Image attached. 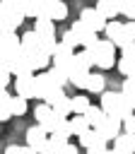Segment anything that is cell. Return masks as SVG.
Masks as SVG:
<instances>
[{"label":"cell","mask_w":135,"mask_h":154,"mask_svg":"<svg viewBox=\"0 0 135 154\" xmlns=\"http://www.w3.org/2000/svg\"><path fill=\"white\" fill-rule=\"evenodd\" d=\"M99 108L108 116V118H116V120H128L135 111L130 108V103L123 99L121 91H104L101 94V101H99Z\"/></svg>","instance_id":"1"},{"label":"cell","mask_w":135,"mask_h":154,"mask_svg":"<svg viewBox=\"0 0 135 154\" xmlns=\"http://www.w3.org/2000/svg\"><path fill=\"white\" fill-rule=\"evenodd\" d=\"M87 53L92 55V63L96 67H101V70H108V67L116 65V46L111 41H106V38H99Z\"/></svg>","instance_id":"2"},{"label":"cell","mask_w":135,"mask_h":154,"mask_svg":"<svg viewBox=\"0 0 135 154\" xmlns=\"http://www.w3.org/2000/svg\"><path fill=\"white\" fill-rule=\"evenodd\" d=\"M22 22H24L22 5L14 2V0H2V2H0V24H5L10 31H14Z\"/></svg>","instance_id":"3"},{"label":"cell","mask_w":135,"mask_h":154,"mask_svg":"<svg viewBox=\"0 0 135 154\" xmlns=\"http://www.w3.org/2000/svg\"><path fill=\"white\" fill-rule=\"evenodd\" d=\"M68 17V5L60 0H41V12L36 19H48V22H60Z\"/></svg>","instance_id":"4"},{"label":"cell","mask_w":135,"mask_h":154,"mask_svg":"<svg viewBox=\"0 0 135 154\" xmlns=\"http://www.w3.org/2000/svg\"><path fill=\"white\" fill-rule=\"evenodd\" d=\"M7 70H10V75H14V77H24V75H34V70H31V63H29V55L19 48L12 58H10V65H7Z\"/></svg>","instance_id":"5"},{"label":"cell","mask_w":135,"mask_h":154,"mask_svg":"<svg viewBox=\"0 0 135 154\" xmlns=\"http://www.w3.org/2000/svg\"><path fill=\"white\" fill-rule=\"evenodd\" d=\"M80 22H82L89 31H94V34L104 31V29H106V24H108V22H106V19H104L94 7H84V10L80 12Z\"/></svg>","instance_id":"6"},{"label":"cell","mask_w":135,"mask_h":154,"mask_svg":"<svg viewBox=\"0 0 135 154\" xmlns=\"http://www.w3.org/2000/svg\"><path fill=\"white\" fill-rule=\"evenodd\" d=\"M70 31L75 34V38H77V43L82 46V51H89L96 41H99V34H94V31H89L80 19L77 22H72V26H70Z\"/></svg>","instance_id":"7"},{"label":"cell","mask_w":135,"mask_h":154,"mask_svg":"<svg viewBox=\"0 0 135 154\" xmlns=\"http://www.w3.org/2000/svg\"><path fill=\"white\" fill-rule=\"evenodd\" d=\"M46 142H48V132H46L39 123H36V125H31V128L27 130V147H29V149H34L36 154L43 149V144H46Z\"/></svg>","instance_id":"8"},{"label":"cell","mask_w":135,"mask_h":154,"mask_svg":"<svg viewBox=\"0 0 135 154\" xmlns=\"http://www.w3.org/2000/svg\"><path fill=\"white\" fill-rule=\"evenodd\" d=\"M96 132H99V137H101L104 142H111V140H116V137L123 132V123L116 120V118H108V116H106V120L96 128Z\"/></svg>","instance_id":"9"},{"label":"cell","mask_w":135,"mask_h":154,"mask_svg":"<svg viewBox=\"0 0 135 154\" xmlns=\"http://www.w3.org/2000/svg\"><path fill=\"white\" fill-rule=\"evenodd\" d=\"M17 51H19V36H17L14 31L0 36V53H2V58L7 60V65H10V58H12Z\"/></svg>","instance_id":"10"},{"label":"cell","mask_w":135,"mask_h":154,"mask_svg":"<svg viewBox=\"0 0 135 154\" xmlns=\"http://www.w3.org/2000/svg\"><path fill=\"white\" fill-rule=\"evenodd\" d=\"M14 91L19 99H34V75H24V77H14Z\"/></svg>","instance_id":"11"},{"label":"cell","mask_w":135,"mask_h":154,"mask_svg":"<svg viewBox=\"0 0 135 154\" xmlns=\"http://www.w3.org/2000/svg\"><path fill=\"white\" fill-rule=\"evenodd\" d=\"M53 89V82L48 77V72H39L34 75V99H46V94Z\"/></svg>","instance_id":"12"},{"label":"cell","mask_w":135,"mask_h":154,"mask_svg":"<svg viewBox=\"0 0 135 154\" xmlns=\"http://www.w3.org/2000/svg\"><path fill=\"white\" fill-rule=\"evenodd\" d=\"M113 154H135V135L121 132L113 140Z\"/></svg>","instance_id":"13"},{"label":"cell","mask_w":135,"mask_h":154,"mask_svg":"<svg viewBox=\"0 0 135 154\" xmlns=\"http://www.w3.org/2000/svg\"><path fill=\"white\" fill-rule=\"evenodd\" d=\"M106 22H111V19H116L118 14H121V7H118V2H113V0H99L96 2V7H94Z\"/></svg>","instance_id":"14"},{"label":"cell","mask_w":135,"mask_h":154,"mask_svg":"<svg viewBox=\"0 0 135 154\" xmlns=\"http://www.w3.org/2000/svg\"><path fill=\"white\" fill-rule=\"evenodd\" d=\"M92 55L87 53V51H80V53H75V58H72V65H70V70H82V72H92ZM70 75V72H68Z\"/></svg>","instance_id":"15"},{"label":"cell","mask_w":135,"mask_h":154,"mask_svg":"<svg viewBox=\"0 0 135 154\" xmlns=\"http://www.w3.org/2000/svg\"><path fill=\"white\" fill-rule=\"evenodd\" d=\"M84 120L89 123V128H92V130H96V128L106 120V113H104L99 106H89V108H87V113H84Z\"/></svg>","instance_id":"16"},{"label":"cell","mask_w":135,"mask_h":154,"mask_svg":"<svg viewBox=\"0 0 135 154\" xmlns=\"http://www.w3.org/2000/svg\"><path fill=\"white\" fill-rule=\"evenodd\" d=\"M77 140H80V144H82L84 149H92V147H104V144H106V142L99 137V132H96V130H92V128H89L84 135H80Z\"/></svg>","instance_id":"17"},{"label":"cell","mask_w":135,"mask_h":154,"mask_svg":"<svg viewBox=\"0 0 135 154\" xmlns=\"http://www.w3.org/2000/svg\"><path fill=\"white\" fill-rule=\"evenodd\" d=\"M34 24H36L34 31H36L41 38H55V26H53V22H48V19H36Z\"/></svg>","instance_id":"18"},{"label":"cell","mask_w":135,"mask_h":154,"mask_svg":"<svg viewBox=\"0 0 135 154\" xmlns=\"http://www.w3.org/2000/svg\"><path fill=\"white\" fill-rule=\"evenodd\" d=\"M104 34H106V41H111L113 46L118 43V38H121V34H123V22H108L106 24V29H104Z\"/></svg>","instance_id":"19"},{"label":"cell","mask_w":135,"mask_h":154,"mask_svg":"<svg viewBox=\"0 0 135 154\" xmlns=\"http://www.w3.org/2000/svg\"><path fill=\"white\" fill-rule=\"evenodd\" d=\"M116 65H118V72H121V75H125V77H133V75H135V58L121 53V58L116 60Z\"/></svg>","instance_id":"20"},{"label":"cell","mask_w":135,"mask_h":154,"mask_svg":"<svg viewBox=\"0 0 135 154\" xmlns=\"http://www.w3.org/2000/svg\"><path fill=\"white\" fill-rule=\"evenodd\" d=\"M29 55V63H31V70L36 72V70H43V67H48L51 65V55H46V53H27Z\"/></svg>","instance_id":"21"},{"label":"cell","mask_w":135,"mask_h":154,"mask_svg":"<svg viewBox=\"0 0 135 154\" xmlns=\"http://www.w3.org/2000/svg\"><path fill=\"white\" fill-rule=\"evenodd\" d=\"M104 87H106V77L104 75H94L89 72V79H87V91H96V94H104Z\"/></svg>","instance_id":"22"},{"label":"cell","mask_w":135,"mask_h":154,"mask_svg":"<svg viewBox=\"0 0 135 154\" xmlns=\"http://www.w3.org/2000/svg\"><path fill=\"white\" fill-rule=\"evenodd\" d=\"M70 106H72V116H84V113H87V108L92 106V101H89L84 94H80V96L70 99Z\"/></svg>","instance_id":"23"},{"label":"cell","mask_w":135,"mask_h":154,"mask_svg":"<svg viewBox=\"0 0 135 154\" xmlns=\"http://www.w3.org/2000/svg\"><path fill=\"white\" fill-rule=\"evenodd\" d=\"M68 123H70V135H84L87 130H89V123L84 120V116H75V118H68Z\"/></svg>","instance_id":"24"},{"label":"cell","mask_w":135,"mask_h":154,"mask_svg":"<svg viewBox=\"0 0 135 154\" xmlns=\"http://www.w3.org/2000/svg\"><path fill=\"white\" fill-rule=\"evenodd\" d=\"M121 94H123V99L130 103V108L135 111V77L123 79V89H121Z\"/></svg>","instance_id":"25"},{"label":"cell","mask_w":135,"mask_h":154,"mask_svg":"<svg viewBox=\"0 0 135 154\" xmlns=\"http://www.w3.org/2000/svg\"><path fill=\"white\" fill-rule=\"evenodd\" d=\"M87 79H89V72H82V70H70L68 75V82L75 84L77 89H87Z\"/></svg>","instance_id":"26"},{"label":"cell","mask_w":135,"mask_h":154,"mask_svg":"<svg viewBox=\"0 0 135 154\" xmlns=\"http://www.w3.org/2000/svg\"><path fill=\"white\" fill-rule=\"evenodd\" d=\"M22 5V14H24V19L27 17H39V12H41V2H36V0H22L19 2Z\"/></svg>","instance_id":"27"},{"label":"cell","mask_w":135,"mask_h":154,"mask_svg":"<svg viewBox=\"0 0 135 154\" xmlns=\"http://www.w3.org/2000/svg\"><path fill=\"white\" fill-rule=\"evenodd\" d=\"M46 72H48L53 87H60V89H63V87L68 84V72H63V70H58V67H48Z\"/></svg>","instance_id":"28"},{"label":"cell","mask_w":135,"mask_h":154,"mask_svg":"<svg viewBox=\"0 0 135 154\" xmlns=\"http://www.w3.org/2000/svg\"><path fill=\"white\" fill-rule=\"evenodd\" d=\"M53 113L55 116H60V118H68L70 113H72V106H70V96H63L55 106H53Z\"/></svg>","instance_id":"29"},{"label":"cell","mask_w":135,"mask_h":154,"mask_svg":"<svg viewBox=\"0 0 135 154\" xmlns=\"http://www.w3.org/2000/svg\"><path fill=\"white\" fill-rule=\"evenodd\" d=\"M27 101L24 99H19V96H12V101H10V111H12V116H24L27 113Z\"/></svg>","instance_id":"30"},{"label":"cell","mask_w":135,"mask_h":154,"mask_svg":"<svg viewBox=\"0 0 135 154\" xmlns=\"http://www.w3.org/2000/svg\"><path fill=\"white\" fill-rule=\"evenodd\" d=\"M51 113H53V108H51L48 103H43V101H41V103H36V108H34V118L39 120V125H41Z\"/></svg>","instance_id":"31"},{"label":"cell","mask_w":135,"mask_h":154,"mask_svg":"<svg viewBox=\"0 0 135 154\" xmlns=\"http://www.w3.org/2000/svg\"><path fill=\"white\" fill-rule=\"evenodd\" d=\"M121 14H125L130 22H135V0H118Z\"/></svg>","instance_id":"32"},{"label":"cell","mask_w":135,"mask_h":154,"mask_svg":"<svg viewBox=\"0 0 135 154\" xmlns=\"http://www.w3.org/2000/svg\"><path fill=\"white\" fill-rule=\"evenodd\" d=\"M63 96H65V91H63L60 87H53V89H51V91L46 94V99H43V103H48V106L53 108V106H55V103H58V101H60Z\"/></svg>","instance_id":"33"},{"label":"cell","mask_w":135,"mask_h":154,"mask_svg":"<svg viewBox=\"0 0 135 154\" xmlns=\"http://www.w3.org/2000/svg\"><path fill=\"white\" fill-rule=\"evenodd\" d=\"M63 149H65V144H55V142L48 137V142L43 144V149H41L39 154H63Z\"/></svg>","instance_id":"34"},{"label":"cell","mask_w":135,"mask_h":154,"mask_svg":"<svg viewBox=\"0 0 135 154\" xmlns=\"http://www.w3.org/2000/svg\"><path fill=\"white\" fill-rule=\"evenodd\" d=\"M60 43H63V46H68V48H72V51H75V48L80 46V43H77V38H75V34H72L70 29H68V31H65V34L60 36Z\"/></svg>","instance_id":"35"},{"label":"cell","mask_w":135,"mask_h":154,"mask_svg":"<svg viewBox=\"0 0 135 154\" xmlns=\"http://www.w3.org/2000/svg\"><path fill=\"white\" fill-rule=\"evenodd\" d=\"M123 132H125V135H135V113H133L128 120H123Z\"/></svg>","instance_id":"36"},{"label":"cell","mask_w":135,"mask_h":154,"mask_svg":"<svg viewBox=\"0 0 135 154\" xmlns=\"http://www.w3.org/2000/svg\"><path fill=\"white\" fill-rule=\"evenodd\" d=\"M12 118V111H10V103H0V123L10 120Z\"/></svg>","instance_id":"37"},{"label":"cell","mask_w":135,"mask_h":154,"mask_svg":"<svg viewBox=\"0 0 135 154\" xmlns=\"http://www.w3.org/2000/svg\"><path fill=\"white\" fill-rule=\"evenodd\" d=\"M10 70L7 67H0V89H7V82H10Z\"/></svg>","instance_id":"38"},{"label":"cell","mask_w":135,"mask_h":154,"mask_svg":"<svg viewBox=\"0 0 135 154\" xmlns=\"http://www.w3.org/2000/svg\"><path fill=\"white\" fill-rule=\"evenodd\" d=\"M63 154H80V152H77V147H75V144H70V142H68V144H65V149H63Z\"/></svg>","instance_id":"39"},{"label":"cell","mask_w":135,"mask_h":154,"mask_svg":"<svg viewBox=\"0 0 135 154\" xmlns=\"http://www.w3.org/2000/svg\"><path fill=\"white\" fill-rule=\"evenodd\" d=\"M19 154H36V152L29 149V147H19Z\"/></svg>","instance_id":"40"},{"label":"cell","mask_w":135,"mask_h":154,"mask_svg":"<svg viewBox=\"0 0 135 154\" xmlns=\"http://www.w3.org/2000/svg\"><path fill=\"white\" fill-rule=\"evenodd\" d=\"M5 34H10V29H7L5 24H0V36H5Z\"/></svg>","instance_id":"41"}]
</instances>
